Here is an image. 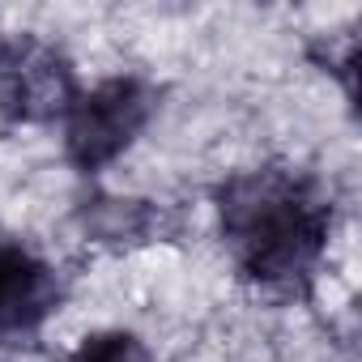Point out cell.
Segmentation results:
<instances>
[{
  "label": "cell",
  "instance_id": "1",
  "mask_svg": "<svg viewBox=\"0 0 362 362\" xmlns=\"http://www.w3.org/2000/svg\"><path fill=\"white\" fill-rule=\"evenodd\" d=\"M337 222V192L298 162L239 166L214 188V226L235 277L273 303L315 294Z\"/></svg>",
  "mask_w": 362,
  "mask_h": 362
},
{
  "label": "cell",
  "instance_id": "2",
  "mask_svg": "<svg viewBox=\"0 0 362 362\" xmlns=\"http://www.w3.org/2000/svg\"><path fill=\"white\" fill-rule=\"evenodd\" d=\"M158 107L162 90L145 73H111L81 86L73 107L56 124L64 162L81 179L107 175L119 158H128L141 145V136L158 119Z\"/></svg>",
  "mask_w": 362,
  "mask_h": 362
},
{
  "label": "cell",
  "instance_id": "3",
  "mask_svg": "<svg viewBox=\"0 0 362 362\" xmlns=\"http://www.w3.org/2000/svg\"><path fill=\"white\" fill-rule=\"evenodd\" d=\"M81 86L60 43L43 35H0V115L9 124H60Z\"/></svg>",
  "mask_w": 362,
  "mask_h": 362
},
{
  "label": "cell",
  "instance_id": "4",
  "mask_svg": "<svg viewBox=\"0 0 362 362\" xmlns=\"http://www.w3.org/2000/svg\"><path fill=\"white\" fill-rule=\"evenodd\" d=\"M69 281L60 264L13 235H0V341H35L60 315Z\"/></svg>",
  "mask_w": 362,
  "mask_h": 362
},
{
  "label": "cell",
  "instance_id": "5",
  "mask_svg": "<svg viewBox=\"0 0 362 362\" xmlns=\"http://www.w3.org/2000/svg\"><path fill=\"white\" fill-rule=\"evenodd\" d=\"M81 235L103 247H145L166 230V214L158 201L145 197H119V192H94L77 209Z\"/></svg>",
  "mask_w": 362,
  "mask_h": 362
},
{
  "label": "cell",
  "instance_id": "6",
  "mask_svg": "<svg viewBox=\"0 0 362 362\" xmlns=\"http://www.w3.org/2000/svg\"><path fill=\"white\" fill-rule=\"evenodd\" d=\"M64 362H158V354L132 328H94L64 354Z\"/></svg>",
  "mask_w": 362,
  "mask_h": 362
},
{
  "label": "cell",
  "instance_id": "7",
  "mask_svg": "<svg viewBox=\"0 0 362 362\" xmlns=\"http://www.w3.org/2000/svg\"><path fill=\"white\" fill-rule=\"evenodd\" d=\"M0 362H5V358H0Z\"/></svg>",
  "mask_w": 362,
  "mask_h": 362
}]
</instances>
